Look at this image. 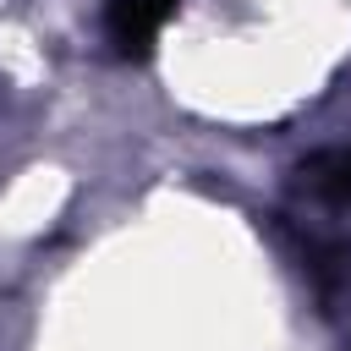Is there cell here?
<instances>
[{
	"mask_svg": "<svg viewBox=\"0 0 351 351\" xmlns=\"http://www.w3.org/2000/svg\"><path fill=\"white\" fill-rule=\"evenodd\" d=\"M302 186L324 203H351V148H318L302 159Z\"/></svg>",
	"mask_w": 351,
	"mask_h": 351,
	"instance_id": "2",
	"label": "cell"
},
{
	"mask_svg": "<svg viewBox=\"0 0 351 351\" xmlns=\"http://www.w3.org/2000/svg\"><path fill=\"white\" fill-rule=\"evenodd\" d=\"M170 16H176V0H110L104 27H110L115 55L121 60H148Z\"/></svg>",
	"mask_w": 351,
	"mask_h": 351,
	"instance_id": "1",
	"label": "cell"
}]
</instances>
